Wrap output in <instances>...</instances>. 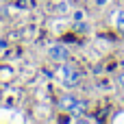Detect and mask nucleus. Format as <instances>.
Returning a JSON list of instances; mask_svg holds the SVG:
<instances>
[{"instance_id":"obj_1","label":"nucleus","mask_w":124,"mask_h":124,"mask_svg":"<svg viewBox=\"0 0 124 124\" xmlns=\"http://www.w3.org/2000/svg\"><path fill=\"white\" fill-rule=\"evenodd\" d=\"M59 76H61V83H63V85L74 87V85H78V81H81V70H78L74 63H63L61 70H59Z\"/></svg>"},{"instance_id":"obj_2","label":"nucleus","mask_w":124,"mask_h":124,"mask_svg":"<svg viewBox=\"0 0 124 124\" xmlns=\"http://www.w3.org/2000/svg\"><path fill=\"white\" fill-rule=\"evenodd\" d=\"M59 105H61L65 111H70V113H83V111L87 109V102H85V100H78L76 96H63Z\"/></svg>"},{"instance_id":"obj_3","label":"nucleus","mask_w":124,"mask_h":124,"mask_svg":"<svg viewBox=\"0 0 124 124\" xmlns=\"http://www.w3.org/2000/svg\"><path fill=\"white\" fill-rule=\"evenodd\" d=\"M50 57H52L54 61H68V48H63V46H52V48H50Z\"/></svg>"},{"instance_id":"obj_4","label":"nucleus","mask_w":124,"mask_h":124,"mask_svg":"<svg viewBox=\"0 0 124 124\" xmlns=\"http://www.w3.org/2000/svg\"><path fill=\"white\" fill-rule=\"evenodd\" d=\"M68 9H70V4H68V2H59V4H54V7H52V11H57V13H65Z\"/></svg>"},{"instance_id":"obj_5","label":"nucleus","mask_w":124,"mask_h":124,"mask_svg":"<svg viewBox=\"0 0 124 124\" xmlns=\"http://www.w3.org/2000/svg\"><path fill=\"white\" fill-rule=\"evenodd\" d=\"M116 26H118L120 31H124V11H120V13L116 15Z\"/></svg>"},{"instance_id":"obj_6","label":"nucleus","mask_w":124,"mask_h":124,"mask_svg":"<svg viewBox=\"0 0 124 124\" xmlns=\"http://www.w3.org/2000/svg\"><path fill=\"white\" fill-rule=\"evenodd\" d=\"M118 83H120V87L124 89V74H120V76H118Z\"/></svg>"}]
</instances>
